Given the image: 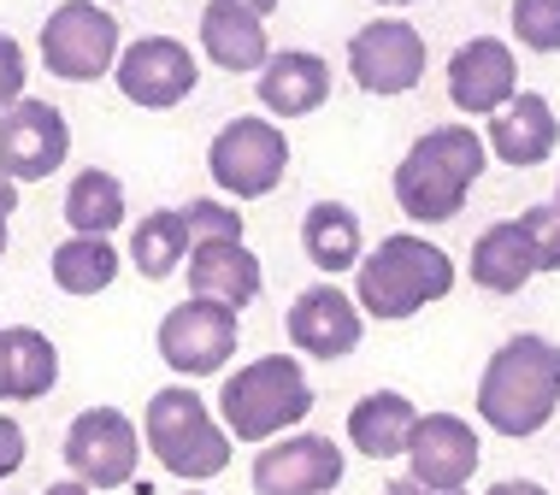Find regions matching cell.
Listing matches in <instances>:
<instances>
[{"mask_svg":"<svg viewBox=\"0 0 560 495\" xmlns=\"http://www.w3.org/2000/svg\"><path fill=\"white\" fill-rule=\"evenodd\" d=\"M224 7H242V12H254V19H271L283 0H224Z\"/></svg>","mask_w":560,"mask_h":495,"instance_id":"obj_35","label":"cell"},{"mask_svg":"<svg viewBox=\"0 0 560 495\" xmlns=\"http://www.w3.org/2000/svg\"><path fill=\"white\" fill-rule=\"evenodd\" d=\"M513 224H520V236H525V248H532L537 272H560V213H555V207H525Z\"/></svg>","mask_w":560,"mask_h":495,"instance_id":"obj_30","label":"cell"},{"mask_svg":"<svg viewBox=\"0 0 560 495\" xmlns=\"http://www.w3.org/2000/svg\"><path fill=\"white\" fill-rule=\"evenodd\" d=\"M236 354V307L189 295L184 307H172L160 319V360L177 378H213L231 366Z\"/></svg>","mask_w":560,"mask_h":495,"instance_id":"obj_9","label":"cell"},{"mask_svg":"<svg viewBox=\"0 0 560 495\" xmlns=\"http://www.w3.org/2000/svg\"><path fill=\"white\" fill-rule=\"evenodd\" d=\"M189 224L177 207H160V213H148L142 224H136V236H130V266L142 272L148 283H160V278H172L177 266L189 260Z\"/></svg>","mask_w":560,"mask_h":495,"instance_id":"obj_26","label":"cell"},{"mask_svg":"<svg viewBox=\"0 0 560 495\" xmlns=\"http://www.w3.org/2000/svg\"><path fill=\"white\" fill-rule=\"evenodd\" d=\"M0 213H7V219L19 213V184H12L7 172H0Z\"/></svg>","mask_w":560,"mask_h":495,"instance_id":"obj_36","label":"cell"},{"mask_svg":"<svg viewBox=\"0 0 560 495\" xmlns=\"http://www.w3.org/2000/svg\"><path fill=\"white\" fill-rule=\"evenodd\" d=\"M24 448H30V443H24V425L0 413V484H7V478L24 467Z\"/></svg>","mask_w":560,"mask_h":495,"instance_id":"obj_32","label":"cell"},{"mask_svg":"<svg viewBox=\"0 0 560 495\" xmlns=\"http://www.w3.org/2000/svg\"><path fill=\"white\" fill-rule=\"evenodd\" d=\"M189 495H201V490H189Z\"/></svg>","mask_w":560,"mask_h":495,"instance_id":"obj_42","label":"cell"},{"mask_svg":"<svg viewBox=\"0 0 560 495\" xmlns=\"http://www.w3.org/2000/svg\"><path fill=\"white\" fill-rule=\"evenodd\" d=\"M283 330H290V349L307 360H348L366 337V313H360L337 283H307V290L283 313Z\"/></svg>","mask_w":560,"mask_h":495,"instance_id":"obj_13","label":"cell"},{"mask_svg":"<svg viewBox=\"0 0 560 495\" xmlns=\"http://www.w3.org/2000/svg\"><path fill=\"white\" fill-rule=\"evenodd\" d=\"M101 7H107V0H101Z\"/></svg>","mask_w":560,"mask_h":495,"instance_id":"obj_43","label":"cell"},{"mask_svg":"<svg viewBox=\"0 0 560 495\" xmlns=\"http://www.w3.org/2000/svg\"><path fill=\"white\" fill-rule=\"evenodd\" d=\"M301 248L319 272H354L360 254H366V236H360V213L348 201H313L307 219H301Z\"/></svg>","mask_w":560,"mask_h":495,"instance_id":"obj_22","label":"cell"},{"mask_svg":"<svg viewBox=\"0 0 560 495\" xmlns=\"http://www.w3.org/2000/svg\"><path fill=\"white\" fill-rule=\"evenodd\" d=\"M24 78H30V59H24V48L0 30V113L12 107V101H24Z\"/></svg>","mask_w":560,"mask_h":495,"instance_id":"obj_31","label":"cell"},{"mask_svg":"<svg viewBox=\"0 0 560 495\" xmlns=\"http://www.w3.org/2000/svg\"><path fill=\"white\" fill-rule=\"evenodd\" d=\"M348 78L384 101L407 95L425 78V36L407 19H377L366 30H354V42H348Z\"/></svg>","mask_w":560,"mask_h":495,"instance_id":"obj_12","label":"cell"},{"mask_svg":"<svg viewBox=\"0 0 560 495\" xmlns=\"http://www.w3.org/2000/svg\"><path fill=\"white\" fill-rule=\"evenodd\" d=\"M142 437H148V455L184 484H207V478L231 467V431L207 413V401L189 384H165L148 396Z\"/></svg>","mask_w":560,"mask_h":495,"instance_id":"obj_5","label":"cell"},{"mask_svg":"<svg viewBox=\"0 0 560 495\" xmlns=\"http://www.w3.org/2000/svg\"><path fill=\"white\" fill-rule=\"evenodd\" d=\"M478 431L460 413H419L413 437H407V478L431 490H466L478 472Z\"/></svg>","mask_w":560,"mask_h":495,"instance_id":"obj_16","label":"cell"},{"mask_svg":"<svg viewBox=\"0 0 560 495\" xmlns=\"http://www.w3.org/2000/svg\"><path fill=\"white\" fill-rule=\"evenodd\" d=\"M201 54L213 59L219 71H260L271 59V42H266V19L242 7H224V0H207L201 12Z\"/></svg>","mask_w":560,"mask_h":495,"instance_id":"obj_21","label":"cell"},{"mask_svg":"<svg viewBox=\"0 0 560 495\" xmlns=\"http://www.w3.org/2000/svg\"><path fill=\"white\" fill-rule=\"evenodd\" d=\"M0 401H7V354H0Z\"/></svg>","mask_w":560,"mask_h":495,"instance_id":"obj_38","label":"cell"},{"mask_svg":"<svg viewBox=\"0 0 560 495\" xmlns=\"http://www.w3.org/2000/svg\"><path fill=\"white\" fill-rule=\"evenodd\" d=\"M330 101V66L307 48H283L260 66V107L271 118H307Z\"/></svg>","mask_w":560,"mask_h":495,"instance_id":"obj_19","label":"cell"},{"mask_svg":"<svg viewBox=\"0 0 560 495\" xmlns=\"http://www.w3.org/2000/svg\"><path fill=\"white\" fill-rule=\"evenodd\" d=\"M207 172L224 195L236 201H260L283 184L290 172V137H283L271 118H231V125L207 148Z\"/></svg>","mask_w":560,"mask_h":495,"instance_id":"obj_7","label":"cell"},{"mask_svg":"<svg viewBox=\"0 0 560 495\" xmlns=\"http://www.w3.org/2000/svg\"><path fill=\"white\" fill-rule=\"evenodd\" d=\"M118 48H125V30H118L113 7H101V0H59L48 24H42V66L59 83L107 78L118 66Z\"/></svg>","mask_w":560,"mask_h":495,"instance_id":"obj_6","label":"cell"},{"mask_svg":"<svg viewBox=\"0 0 560 495\" xmlns=\"http://www.w3.org/2000/svg\"><path fill=\"white\" fill-rule=\"evenodd\" d=\"M189 224V243H242V213L231 201H213V195H201V201L177 207Z\"/></svg>","mask_w":560,"mask_h":495,"instance_id":"obj_29","label":"cell"},{"mask_svg":"<svg viewBox=\"0 0 560 495\" xmlns=\"http://www.w3.org/2000/svg\"><path fill=\"white\" fill-rule=\"evenodd\" d=\"M66 154H71V125L54 101L24 95L0 113V172H7L12 184H42V177H54L59 165H66Z\"/></svg>","mask_w":560,"mask_h":495,"instance_id":"obj_10","label":"cell"},{"mask_svg":"<svg viewBox=\"0 0 560 495\" xmlns=\"http://www.w3.org/2000/svg\"><path fill=\"white\" fill-rule=\"evenodd\" d=\"M377 7H413V0H377Z\"/></svg>","mask_w":560,"mask_h":495,"instance_id":"obj_40","label":"cell"},{"mask_svg":"<svg viewBox=\"0 0 560 495\" xmlns=\"http://www.w3.org/2000/svg\"><path fill=\"white\" fill-rule=\"evenodd\" d=\"M136 460H142V431L118 408H83L66 431V467L89 490H125L136 484Z\"/></svg>","mask_w":560,"mask_h":495,"instance_id":"obj_8","label":"cell"},{"mask_svg":"<svg viewBox=\"0 0 560 495\" xmlns=\"http://www.w3.org/2000/svg\"><path fill=\"white\" fill-rule=\"evenodd\" d=\"M532 278H537L532 248H525V236H520V224H513V219L490 224V231L472 243V283H478V290H490V295H520Z\"/></svg>","mask_w":560,"mask_h":495,"instance_id":"obj_23","label":"cell"},{"mask_svg":"<svg viewBox=\"0 0 560 495\" xmlns=\"http://www.w3.org/2000/svg\"><path fill=\"white\" fill-rule=\"evenodd\" d=\"M490 165V148L472 125H436L425 130L396 165V201L413 224H448L460 219L466 195Z\"/></svg>","mask_w":560,"mask_h":495,"instance_id":"obj_2","label":"cell"},{"mask_svg":"<svg viewBox=\"0 0 560 495\" xmlns=\"http://www.w3.org/2000/svg\"><path fill=\"white\" fill-rule=\"evenodd\" d=\"M384 495H466V490H431V484H419V478H396Z\"/></svg>","mask_w":560,"mask_h":495,"instance_id":"obj_33","label":"cell"},{"mask_svg":"<svg viewBox=\"0 0 560 495\" xmlns=\"http://www.w3.org/2000/svg\"><path fill=\"white\" fill-rule=\"evenodd\" d=\"M0 260H7V213H0Z\"/></svg>","mask_w":560,"mask_h":495,"instance_id":"obj_39","label":"cell"},{"mask_svg":"<svg viewBox=\"0 0 560 495\" xmlns=\"http://www.w3.org/2000/svg\"><path fill=\"white\" fill-rule=\"evenodd\" d=\"M48 272H54V290L66 295H101L118 278V248L107 236H71V243L54 248Z\"/></svg>","mask_w":560,"mask_h":495,"instance_id":"obj_27","label":"cell"},{"mask_svg":"<svg viewBox=\"0 0 560 495\" xmlns=\"http://www.w3.org/2000/svg\"><path fill=\"white\" fill-rule=\"evenodd\" d=\"M513 95H520V59H513V48L502 36H472V42L454 48V59H448V101L460 113L490 118V113H502Z\"/></svg>","mask_w":560,"mask_h":495,"instance_id":"obj_15","label":"cell"},{"mask_svg":"<svg viewBox=\"0 0 560 495\" xmlns=\"http://www.w3.org/2000/svg\"><path fill=\"white\" fill-rule=\"evenodd\" d=\"M413 425H419V408L401 389H372V396H360L354 413H348V443L366 460H396V455H407Z\"/></svg>","mask_w":560,"mask_h":495,"instance_id":"obj_20","label":"cell"},{"mask_svg":"<svg viewBox=\"0 0 560 495\" xmlns=\"http://www.w3.org/2000/svg\"><path fill=\"white\" fill-rule=\"evenodd\" d=\"M342 448L319 437V431H301L260 448L254 460V495H330L342 484Z\"/></svg>","mask_w":560,"mask_h":495,"instance_id":"obj_14","label":"cell"},{"mask_svg":"<svg viewBox=\"0 0 560 495\" xmlns=\"http://www.w3.org/2000/svg\"><path fill=\"white\" fill-rule=\"evenodd\" d=\"M490 495H549V490L532 484V478H502V484H490Z\"/></svg>","mask_w":560,"mask_h":495,"instance_id":"obj_34","label":"cell"},{"mask_svg":"<svg viewBox=\"0 0 560 495\" xmlns=\"http://www.w3.org/2000/svg\"><path fill=\"white\" fill-rule=\"evenodd\" d=\"M66 224L78 236H113L125 224V184L113 172H101V165L78 172L66 189Z\"/></svg>","mask_w":560,"mask_h":495,"instance_id":"obj_25","label":"cell"},{"mask_svg":"<svg viewBox=\"0 0 560 495\" xmlns=\"http://www.w3.org/2000/svg\"><path fill=\"white\" fill-rule=\"evenodd\" d=\"M555 213H560V189H555Z\"/></svg>","mask_w":560,"mask_h":495,"instance_id":"obj_41","label":"cell"},{"mask_svg":"<svg viewBox=\"0 0 560 495\" xmlns=\"http://www.w3.org/2000/svg\"><path fill=\"white\" fill-rule=\"evenodd\" d=\"M483 148H490L502 165L532 172V165H542L560 148V118L537 89H520L502 113H490V137H483Z\"/></svg>","mask_w":560,"mask_h":495,"instance_id":"obj_17","label":"cell"},{"mask_svg":"<svg viewBox=\"0 0 560 495\" xmlns=\"http://www.w3.org/2000/svg\"><path fill=\"white\" fill-rule=\"evenodd\" d=\"M42 495H95V490H89V484H78V478H59V484H48Z\"/></svg>","mask_w":560,"mask_h":495,"instance_id":"obj_37","label":"cell"},{"mask_svg":"<svg viewBox=\"0 0 560 495\" xmlns=\"http://www.w3.org/2000/svg\"><path fill=\"white\" fill-rule=\"evenodd\" d=\"M0 354H7V401H42L59 384V349L36 325L0 330Z\"/></svg>","mask_w":560,"mask_h":495,"instance_id":"obj_24","label":"cell"},{"mask_svg":"<svg viewBox=\"0 0 560 495\" xmlns=\"http://www.w3.org/2000/svg\"><path fill=\"white\" fill-rule=\"evenodd\" d=\"M560 408V342L549 337H508L502 349L490 354L478 378V419L495 431V437H537L542 425Z\"/></svg>","mask_w":560,"mask_h":495,"instance_id":"obj_1","label":"cell"},{"mask_svg":"<svg viewBox=\"0 0 560 495\" xmlns=\"http://www.w3.org/2000/svg\"><path fill=\"white\" fill-rule=\"evenodd\" d=\"M313 413V384L295 354H260L219 389V419L236 443H271Z\"/></svg>","mask_w":560,"mask_h":495,"instance_id":"obj_4","label":"cell"},{"mask_svg":"<svg viewBox=\"0 0 560 495\" xmlns=\"http://www.w3.org/2000/svg\"><path fill=\"white\" fill-rule=\"evenodd\" d=\"M513 36L532 54H560V0H513Z\"/></svg>","mask_w":560,"mask_h":495,"instance_id":"obj_28","label":"cell"},{"mask_svg":"<svg viewBox=\"0 0 560 495\" xmlns=\"http://www.w3.org/2000/svg\"><path fill=\"white\" fill-rule=\"evenodd\" d=\"M118 95L130 101V107H148V113H165V107H184L195 95V54L184 48L177 36H142L130 42V48H118Z\"/></svg>","mask_w":560,"mask_h":495,"instance_id":"obj_11","label":"cell"},{"mask_svg":"<svg viewBox=\"0 0 560 495\" xmlns=\"http://www.w3.org/2000/svg\"><path fill=\"white\" fill-rule=\"evenodd\" d=\"M454 290V260L425 236H384L354 266V307L372 319H413Z\"/></svg>","mask_w":560,"mask_h":495,"instance_id":"obj_3","label":"cell"},{"mask_svg":"<svg viewBox=\"0 0 560 495\" xmlns=\"http://www.w3.org/2000/svg\"><path fill=\"white\" fill-rule=\"evenodd\" d=\"M189 295H207V302H224V307H248L260 295V254L248 243H195L189 248Z\"/></svg>","mask_w":560,"mask_h":495,"instance_id":"obj_18","label":"cell"}]
</instances>
